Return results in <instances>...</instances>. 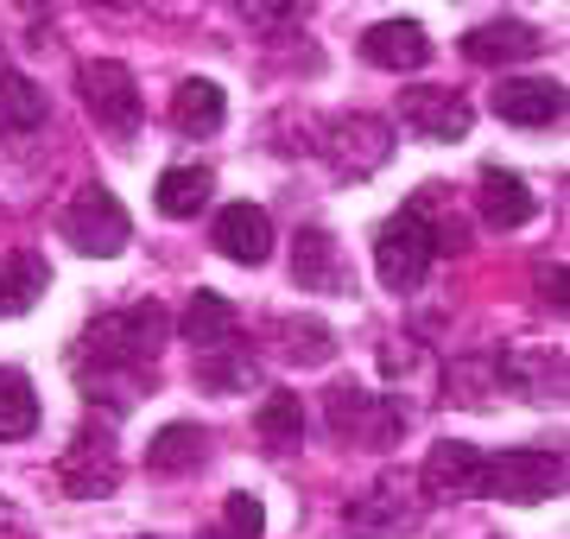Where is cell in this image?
Segmentation results:
<instances>
[{
  "mask_svg": "<svg viewBox=\"0 0 570 539\" xmlns=\"http://www.w3.org/2000/svg\"><path fill=\"white\" fill-rule=\"evenodd\" d=\"M165 336H171V317H165V305H153V298H146V305H127V312H102L82 331L70 369H77V381L89 388V400L115 394V413H127V406H134V381L159 362Z\"/></svg>",
  "mask_w": 570,
  "mask_h": 539,
  "instance_id": "6da1fadb",
  "label": "cell"
},
{
  "mask_svg": "<svg viewBox=\"0 0 570 539\" xmlns=\"http://www.w3.org/2000/svg\"><path fill=\"white\" fill-rule=\"evenodd\" d=\"M431 261H438V228H431V197L419 190L400 216L381 223V235H374V267H381V286L387 292H419Z\"/></svg>",
  "mask_w": 570,
  "mask_h": 539,
  "instance_id": "7a4b0ae2",
  "label": "cell"
},
{
  "mask_svg": "<svg viewBox=\"0 0 570 539\" xmlns=\"http://www.w3.org/2000/svg\"><path fill=\"white\" fill-rule=\"evenodd\" d=\"M58 228H63V242H70V248L96 254V261H108V254H121L127 242H134V216H127L121 197L102 190V185L77 190V204L58 216Z\"/></svg>",
  "mask_w": 570,
  "mask_h": 539,
  "instance_id": "3957f363",
  "label": "cell"
},
{
  "mask_svg": "<svg viewBox=\"0 0 570 539\" xmlns=\"http://www.w3.org/2000/svg\"><path fill=\"white\" fill-rule=\"evenodd\" d=\"M77 89H82V108L96 115V127H108L115 140H134L140 134V84H134L127 63H115V58L82 63Z\"/></svg>",
  "mask_w": 570,
  "mask_h": 539,
  "instance_id": "277c9868",
  "label": "cell"
},
{
  "mask_svg": "<svg viewBox=\"0 0 570 539\" xmlns=\"http://www.w3.org/2000/svg\"><path fill=\"white\" fill-rule=\"evenodd\" d=\"M324 406H330V432L355 438V444H393V438L406 432L400 400L367 394V388H355V381H336V388L324 394Z\"/></svg>",
  "mask_w": 570,
  "mask_h": 539,
  "instance_id": "5b68a950",
  "label": "cell"
},
{
  "mask_svg": "<svg viewBox=\"0 0 570 539\" xmlns=\"http://www.w3.org/2000/svg\"><path fill=\"white\" fill-rule=\"evenodd\" d=\"M324 159L343 178H374L393 159V127L374 115H330L324 121Z\"/></svg>",
  "mask_w": 570,
  "mask_h": 539,
  "instance_id": "8992f818",
  "label": "cell"
},
{
  "mask_svg": "<svg viewBox=\"0 0 570 539\" xmlns=\"http://www.w3.org/2000/svg\"><path fill=\"white\" fill-rule=\"evenodd\" d=\"M564 489V457L558 451H501L489 457V482H482V496H501V501H520V508H532V501H551Z\"/></svg>",
  "mask_w": 570,
  "mask_h": 539,
  "instance_id": "52a82bcc",
  "label": "cell"
},
{
  "mask_svg": "<svg viewBox=\"0 0 570 539\" xmlns=\"http://www.w3.org/2000/svg\"><path fill=\"white\" fill-rule=\"evenodd\" d=\"M58 482H63V496H77V501L115 496V482H121V457H115L108 425H82V432L70 438V451L58 457Z\"/></svg>",
  "mask_w": 570,
  "mask_h": 539,
  "instance_id": "ba28073f",
  "label": "cell"
},
{
  "mask_svg": "<svg viewBox=\"0 0 570 539\" xmlns=\"http://www.w3.org/2000/svg\"><path fill=\"white\" fill-rule=\"evenodd\" d=\"M343 520H348V533L355 539H400V533H412L419 520H425V501L412 496L406 482H374L367 496H355L343 508Z\"/></svg>",
  "mask_w": 570,
  "mask_h": 539,
  "instance_id": "9c48e42d",
  "label": "cell"
},
{
  "mask_svg": "<svg viewBox=\"0 0 570 539\" xmlns=\"http://www.w3.org/2000/svg\"><path fill=\"white\" fill-rule=\"evenodd\" d=\"M400 121H406L419 140H463L475 115H469V102L456 89L419 84V89H400Z\"/></svg>",
  "mask_w": 570,
  "mask_h": 539,
  "instance_id": "30bf717a",
  "label": "cell"
},
{
  "mask_svg": "<svg viewBox=\"0 0 570 539\" xmlns=\"http://www.w3.org/2000/svg\"><path fill=\"white\" fill-rule=\"evenodd\" d=\"M425 496L431 501H450V496H482V482H489V457L463 444V438H444V444H431L425 457Z\"/></svg>",
  "mask_w": 570,
  "mask_h": 539,
  "instance_id": "8fae6325",
  "label": "cell"
},
{
  "mask_svg": "<svg viewBox=\"0 0 570 539\" xmlns=\"http://www.w3.org/2000/svg\"><path fill=\"white\" fill-rule=\"evenodd\" d=\"M546 51V32L527 20H482L463 32V58L482 63V70H501V63H527Z\"/></svg>",
  "mask_w": 570,
  "mask_h": 539,
  "instance_id": "7c38bea8",
  "label": "cell"
},
{
  "mask_svg": "<svg viewBox=\"0 0 570 539\" xmlns=\"http://www.w3.org/2000/svg\"><path fill=\"white\" fill-rule=\"evenodd\" d=\"M209 242L216 254L228 261H242V267H261L266 254H273V216L261 204H228L216 223H209Z\"/></svg>",
  "mask_w": 570,
  "mask_h": 539,
  "instance_id": "4fadbf2b",
  "label": "cell"
},
{
  "mask_svg": "<svg viewBox=\"0 0 570 539\" xmlns=\"http://www.w3.org/2000/svg\"><path fill=\"white\" fill-rule=\"evenodd\" d=\"M489 102L513 127H551L564 115V84H551V77H501V89Z\"/></svg>",
  "mask_w": 570,
  "mask_h": 539,
  "instance_id": "5bb4252c",
  "label": "cell"
},
{
  "mask_svg": "<svg viewBox=\"0 0 570 539\" xmlns=\"http://www.w3.org/2000/svg\"><path fill=\"white\" fill-rule=\"evenodd\" d=\"M362 58L374 63V70H425L431 63V39H425V26L419 20H381V26H367L362 32Z\"/></svg>",
  "mask_w": 570,
  "mask_h": 539,
  "instance_id": "9a60e30c",
  "label": "cell"
},
{
  "mask_svg": "<svg viewBox=\"0 0 570 539\" xmlns=\"http://www.w3.org/2000/svg\"><path fill=\"white\" fill-rule=\"evenodd\" d=\"M292 286L298 292H348V267H343V254H336L330 228H298V242H292Z\"/></svg>",
  "mask_w": 570,
  "mask_h": 539,
  "instance_id": "2e32d148",
  "label": "cell"
},
{
  "mask_svg": "<svg viewBox=\"0 0 570 539\" xmlns=\"http://www.w3.org/2000/svg\"><path fill=\"white\" fill-rule=\"evenodd\" d=\"M475 197H482V223H489V228H520V223H532V216H539V197H532V185L520 178V171L489 166Z\"/></svg>",
  "mask_w": 570,
  "mask_h": 539,
  "instance_id": "e0dca14e",
  "label": "cell"
},
{
  "mask_svg": "<svg viewBox=\"0 0 570 539\" xmlns=\"http://www.w3.org/2000/svg\"><path fill=\"white\" fill-rule=\"evenodd\" d=\"M228 121V102H223V84H209V77H184L171 89V127H178L184 140H204L216 127Z\"/></svg>",
  "mask_w": 570,
  "mask_h": 539,
  "instance_id": "ac0fdd59",
  "label": "cell"
},
{
  "mask_svg": "<svg viewBox=\"0 0 570 539\" xmlns=\"http://www.w3.org/2000/svg\"><path fill=\"white\" fill-rule=\"evenodd\" d=\"M45 286H51L45 254H32V248L0 254V317H26L45 298Z\"/></svg>",
  "mask_w": 570,
  "mask_h": 539,
  "instance_id": "d6986e66",
  "label": "cell"
},
{
  "mask_svg": "<svg viewBox=\"0 0 570 539\" xmlns=\"http://www.w3.org/2000/svg\"><path fill=\"white\" fill-rule=\"evenodd\" d=\"M45 89L26 70H0V140H32L45 127Z\"/></svg>",
  "mask_w": 570,
  "mask_h": 539,
  "instance_id": "ffe728a7",
  "label": "cell"
},
{
  "mask_svg": "<svg viewBox=\"0 0 570 539\" xmlns=\"http://www.w3.org/2000/svg\"><path fill=\"white\" fill-rule=\"evenodd\" d=\"M235 324H242V317H235V305H228L223 292H197L178 331L197 355H209V350H223V343H235Z\"/></svg>",
  "mask_w": 570,
  "mask_h": 539,
  "instance_id": "44dd1931",
  "label": "cell"
},
{
  "mask_svg": "<svg viewBox=\"0 0 570 539\" xmlns=\"http://www.w3.org/2000/svg\"><path fill=\"white\" fill-rule=\"evenodd\" d=\"M204 451H209V432L178 419V425H165V432L146 444V470H153V477H184V470L204 463Z\"/></svg>",
  "mask_w": 570,
  "mask_h": 539,
  "instance_id": "7402d4cb",
  "label": "cell"
},
{
  "mask_svg": "<svg viewBox=\"0 0 570 539\" xmlns=\"http://www.w3.org/2000/svg\"><path fill=\"white\" fill-rule=\"evenodd\" d=\"M209 190H216V171L209 166H171V171H159L153 204H159V216L184 223V216H197V209L209 204Z\"/></svg>",
  "mask_w": 570,
  "mask_h": 539,
  "instance_id": "603a6c76",
  "label": "cell"
},
{
  "mask_svg": "<svg viewBox=\"0 0 570 539\" xmlns=\"http://www.w3.org/2000/svg\"><path fill=\"white\" fill-rule=\"evenodd\" d=\"M254 432H261L266 451H298V438H305V406H298V394L273 388L261 400V413H254Z\"/></svg>",
  "mask_w": 570,
  "mask_h": 539,
  "instance_id": "cb8c5ba5",
  "label": "cell"
},
{
  "mask_svg": "<svg viewBox=\"0 0 570 539\" xmlns=\"http://www.w3.org/2000/svg\"><path fill=\"white\" fill-rule=\"evenodd\" d=\"M197 381H204L209 394H247L261 381V369H254V355L242 343H223V350L197 355Z\"/></svg>",
  "mask_w": 570,
  "mask_h": 539,
  "instance_id": "d4e9b609",
  "label": "cell"
},
{
  "mask_svg": "<svg viewBox=\"0 0 570 539\" xmlns=\"http://www.w3.org/2000/svg\"><path fill=\"white\" fill-rule=\"evenodd\" d=\"M39 432V394L20 369H0V438H32Z\"/></svg>",
  "mask_w": 570,
  "mask_h": 539,
  "instance_id": "484cf974",
  "label": "cell"
},
{
  "mask_svg": "<svg viewBox=\"0 0 570 539\" xmlns=\"http://www.w3.org/2000/svg\"><path fill=\"white\" fill-rule=\"evenodd\" d=\"M279 355L298 362V369H324L330 355H336V331L317 324V317H285L279 324Z\"/></svg>",
  "mask_w": 570,
  "mask_h": 539,
  "instance_id": "4316f807",
  "label": "cell"
},
{
  "mask_svg": "<svg viewBox=\"0 0 570 539\" xmlns=\"http://www.w3.org/2000/svg\"><path fill=\"white\" fill-rule=\"evenodd\" d=\"M261 533H266V508H261V496L235 489V496H228V508H223V520H216V527H204L197 539H261Z\"/></svg>",
  "mask_w": 570,
  "mask_h": 539,
  "instance_id": "83f0119b",
  "label": "cell"
},
{
  "mask_svg": "<svg viewBox=\"0 0 570 539\" xmlns=\"http://www.w3.org/2000/svg\"><path fill=\"white\" fill-rule=\"evenodd\" d=\"M254 26H298V7H247Z\"/></svg>",
  "mask_w": 570,
  "mask_h": 539,
  "instance_id": "f1b7e54d",
  "label": "cell"
}]
</instances>
